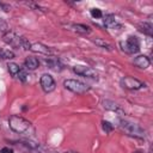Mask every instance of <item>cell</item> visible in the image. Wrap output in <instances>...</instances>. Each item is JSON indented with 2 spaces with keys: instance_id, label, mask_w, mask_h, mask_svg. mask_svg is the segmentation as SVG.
<instances>
[{
  "instance_id": "277c9868",
  "label": "cell",
  "mask_w": 153,
  "mask_h": 153,
  "mask_svg": "<svg viewBox=\"0 0 153 153\" xmlns=\"http://www.w3.org/2000/svg\"><path fill=\"white\" fill-rule=\"evenodd\" d=\"M63 86L68 91L74 92V93H78V94L85 93V92H87L90 90V86L88 85L84 84L82 81L75 80V79H67V80H65L63 81Z\"/></svg>"
},
{
  "instance_id": "ba28073f",
  "label": "cell",
  "mask_w": 153,
  "mask_h": 153,
  "mask_svg": "<svg viewBox=\"0 0 153 153\" xmlns=\"http://www.w3.org/2000/svg\"><path fill=\"white\" fill-rule=\"evenodd\" d=\"M39 84H41L42 90H43L44 92H47V93L54 91L55 87H56V84H55L54 78H53L50 74H47V73H45V74H42L41 79H39Z\"/></svg>"
},
{
  "instance_id": "8fae6325",
  "label": "cell",
  "mask_w": 153,
  "mask_h": 153,
  "mask_svg": "<svg viewBox=\"0 0 153 153\" xmlns=\"http://www.w3.org/2000/svg\"><path fill=\"white\" fill-rule=\"evenodd\" d=\"M133 63H134V66H136V67L140 68V69H146V68L149 67L151 60H149L146 55H139V56H136V57L134 59Z\"/></svg>"
},
{
  "instance_id": "484cf974",
  "label": "cell",
  "mask_w": 153,
  "mask_h": 153,
  "mask_svg": "<svg viewBox=\"0 0 153 153\" xmlns=\"http://www.w3.org/2000/svg\"><path fill=\"white\" fill-rule=\"evenodd\" d=\"M0 153H13V149L8 148V147H4V148H1Z\"/></svg>"
},
{
  "instance_id": "603a6c76",
  "label": "cell",
  "mask_w": 153,
  "mask_h": 153,
  "mask_svg": "<svg viewBox=\"0 0 153 153\" xmlns=\"http://www.w3.org/2000/svg\"><path fill=\"white\" fill-rule=\"evenodd\" d=\"M16 78H18L20 81H26V80H27V73H26L24 69L20 68V71H19V73L17 74Z\"/></svg>"
},
{
  "instance_id": "44dd1931",
  "label": "cell",
  "mask_w": 153,
  "mask_h": 153,
  "mask_svg": "<svg viewBox=\"0 0 153 153\" xmlns=\"http://www.w3.org/2000/svg\"><path fill=\"white\" fill-rule=\"evenodd\" d=\"M90 13H91L92 18H96V19L103 17V12H102V10H99V8H91Z\"/></svg>"
},
{
  "instance_id": "30bf717a",
  "label": "cell",
  "mask_w": 153,
  "mask_h": 153,
  "mask_svg": "<svg viewBox=\"0 0 153 153\" xmlns=\"http://www.w3.org/2000/svg\"><path fill=\"white\" fill-rule=\"evenodd\" d=\"M63 26H66L68 30L71 31H74L76 33H80V35H88L91 32V29L90 26L85 25V24H65Z\"/></svg>"
},
{
  "instance_id": "9c48e42d",
  "label": "cell",
  "mask_w": 153,
  "mask_h": 153,
  "mask_svg": "<svg viewBox=\"0 0 153 153\" xmlns=\"http://www.w3.org/2000/svg\"><path fill=\"white\" fill-rule=\"evenodd\" d=\"M30 50L33 51V53H38V54H43V55H48V56L54 54V50L50 47H48L43 43H39V42L32 43L31 47H30Z\"/></svg>"
},
{
  "instance_id": "7402d4cb",
  "label": "cell",
  "mask_w": 153,
  "mask_h": 153,
  "mask_svg": "<svg viewBox=\"0 0 153 153\" xmlns=\"http://www.w3.org/2000/svg\"><path fill=\"white\" fill-rule=\"evenodd\" d=\"M102 127H103V129L105 130V133H110V131L114 129V126H112L110 122H108V121H103V122H102Z\"/></svg>"
},
{
  "instance_id": "5bb4252c",
  "label": "cell",
  "mask_w": 153,
  "mask_h": 153,
  "mask_svg": "<svg viewBox=\"0 0 153 153\" xmlns=\"http://www.w3.org/2000/svg\"><path fill=\"white\" fill-rule=\"evenodd\" d=\"M103 22H104V25L108 29H120L121 27V25L118 24V22L115 18V16H112V14H106L104 17Z\"/></svg>"
},
{
  "instance_id": "5b68a950",
  "label": "cell",
  "mask_w": 153,
  "mask_h": 153,
  "mask_svg": "<svg viewBox=\"0 0 153 153\" xmlns=\"http://www.w3.org/2000/svg\"><path fill=\"white\" fill-rule=\"evenodd\" d=\"M120 47H121L122 51H124L127 54H135L140 49V42H139L137 37L129 36L126 41H121L120 42Z\"/></svg>"
},
{
  "instance_id": "6da1fadb",
  "label": "cell",
  "mask_w": 153,
  "mask_h": 153,
  "mask_svg": "<svg viewBox=\"0 0 153 153\" xmlns=\"http://www.w3.org/2000/svg\"><path fill=\"white\" fill-rule=\"evenodd\" d=\"M2 39L6 44L13 48H23L25 50H30V47H31V43L27 41V38H25L24 36H19L13 31H6Z\"/></svg>"
},
{
  "instance_id": "ac0fdd59",
  "label": "cell",
  "mask_w": 153,
  "mask_h": 153,
  "mask_svg": "<svg viewBox=\"0 0 153 153\" xmlns=\"http://www.w3.org/2000/svg\"><path fill=\"white\" fill-rule=\"evenodd\" d=\"M13 57H14V53L12 50L0 48V59L1 60H11Z\"/></svg>"
},
{
  "instance_id": "4316f807",
  "label": "cell",
  "mask_w": 153,
  "mask_h": 153,
  "mask_svg": "<svg viewBox=\"0 0 153 153\" xmlns=\"http://www.w3.org/2000/svg\"><path fill=\"white\" fill-rule=\"evenodd\" d=\"M66 153H79V152H73V151H68V152H66Z\"/></svg>"
},
{
  "instance_id": "2e32d148",
  "label": "cell",
  "mask_w": 153,
  "mask_h": 153,
  "mask_svg": "<svg viewBox=\"0 0 153 153\" xmlns=\"http://www.w3.org/2000/svg\"><path fill=\"white\" fill-rule=\"evenodd\" d=\"M139 30H140L141 32L148 35V36H152V30H153V29H152V25H151L149 23H147V22L140 23V24H139Z\"/></svg>"
},
{
  "instance_id": "d4e9b609",
  "label": "cell",
  "mask_w": 153,
  "mask_h": 153,
  "mask_svg": "<svg viewBox=\"0 0 153 153\" xmlns=\"http://www.w3.org/2000/svg\"><path fill=\"white\" fill-rule=\"evenodd\" d=\"M7 30V24H6V22L2 19V18H0V31H6Z\"/></svg>"
},
{
  "instance_id": "4fadbf2b",
  "label": "cell",
  "mask_w": 153,
  "mask_h": 153,
  "mask_svg": "<svg viewBox=\"0 0 153 153\" xmlns=\"http://www.w3.org/2000/svg\"><path fill=\"white\" fill-rule=\"evenodd\" d=\"M103 108L105 109V110H109V111H114V112H117V114H123V110L121 109V106L117 104V103H115V102H112V100H109V99H106V100H103Z\"/></svg>"
},
{
  "instance_id": "cb8c5ba5",
  "label": "cell",
  "mask_w": 153,
  "mask_h": 153,
  "mask_svg": "<svg viewBox=\"0 0 153 153\" xmlns=\"http://www.w3.org/2000/svg\"><path fill=\"white\" fill-rule=\"evenodd\" d=\"M11 10V6L7 5V4H4V2H0V11H4V12H8Z\"/></svg>"
},
{
  "instance_id": "52a82bcc",
  "label": "cell",
  "mask_w": 153,
  "mask_h": 153,
  "mask_svg": "<svg viewBox=\"0 0 153 153\" xmlns=\"http://www.w3.org/2000/svg\"><path fill=\"white\" fill-rule=\"evenodd\" d=\"M121 85L122 87L127 88V90H141L142 87H145V82L140 81L136 78L133 76H124L121 79Z\"/></svg>"
},
{
  "instance_id": "e0dca14e",
  "label": "cell",
  "mask_w": 153,
  "mask_h": 153,
  "mask_svg": "<svg viewBox=\"0 0 153 153\" xmlns=\"http://www.w3.org/2000/svg\"><path fill=\"white\" fill-rule=\"evenodd\" d=\"M93 43H94L96 45H98V47L103 48V49H106V50H112V45H111L110 43H108L106 41L102 39V38H96V39H93Z\"/></svg>"
},
{
  "instance_id": "7a4b0ae2",
  "label": "cell",
  "mask_w": 153,
  "mask_h": 153,
  "mask_svg": "<svg viewBox=\"0 0 153 153\" xmlns=\"http://www.w3.org/2000/svg\"><path fill=\"white\" fill-rule=\"evenodd\" d=\"M8 126L11 128V130H13L14 133L23 134V133H26L30 129L31 123L27 120H25L24 117H22V116L12 115L8 118Z\"/></svg>"
},
{
  "instance_id": "9a60e30c",
  "label": "cell",
  "mask_w": 153,
  "mask_h": 153,
  "mask_svg": "<svg viewBox=\"0 0 153 153\" xmlns=\"http://www.w3.org/2000/svg\"><path fill=\"white\" fill-rule=\"evenodd\" d=\"M24 65H25V67H26L27 69L33 71V69H36V68L38 67L39 61H38V59L35 57V56H27V57L25 59V61H24Z\"/></svg>"
},
{
  "instance_id": "ffe728a7",
  "label": "cell",
  "mask_w": 153,
  "mask_h": 153,
  "mask_svg": "<svg viewBox=\"0 0 153 153\" xmlns=\"http://www.w3.org/2000/svg\"><path fill=\"white\" fill-rule=\"evenodd\" d=\"M27 7H30L31 10H36V11H42V12H45V8H43V7H41L39 5H37L36 2H33V1H29V2H24Z\"/></svg>"
},
{
  "instance_id": "3957f363",
  "label": "cell",
  "mask_w": 153,
  "mask_h": 153,
  "mask_svg": "<svg viewBox=\"0 0 153 153\" xmlns=\"http://www.w3.org/2000/svg\"><path fill=\"white\" fill-rule=\"evenodd\" d=\"M118 123H120V127L126 133H128L129 135H133V136H136V137H143L145 136V130L139 124H135V123L126 121V120H120Z\"/></svg>"
},
{
  "instance_id": "8992f818",
  "label": "cell",
  "mask_w": 153,
  "mask_h": 153,
  "mask_svg": "<svg viewBox=\"0 0 153 153\" xmlns=\"http://www.w3.org/2000/svg\"><path fill=\"white\" fill-rule=\"evenodd\" d=\"M73 72L76 73L78 75H81V76H85V78H88V79H94L97 80L98 79V73L91 68V67H87V66H82V65H76L73 67Z\"/></svg>"
},
{
  "instance_id": "d6986e66",
  "label": "cell",
  "mask_w": 153,
  "mask_h": 153,
  "mask_svg": "<svg viewBox=\"0 0 153 153\" xmlns=\"http://www.w3.org/2000/svg\"><path fill=\"white\" fill-rule=\"evenodd\" d=\"M7 68H8V72H10V74H11L12 76H17V74H18L19 71H20V67H19L16 62H10V63L7 65Z\"/></svg>"
},
{
  "instance_id": "7c38bea8",
  "label": "cell",
  "mask_w": 153,
  "mask_h": 153,
  "mask_svg": "<svg viewBox=\"0 0 153 153\" xmlns=\"http://www.w3.org/2000/svg\"><path fill=\"white\" fill-rule=\"evenodd\" d=\"M44 63L47 65L48 68H50V69H53V71H55V72L62 69V65H61V62H60V60H59L57 57L49 56V57H47V59L44 60Z\"/></svg>"
}]
</instances>
